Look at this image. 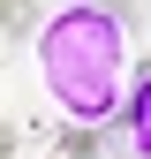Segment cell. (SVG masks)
Returning a JSON list of instances; mask_svg holds the SVG:
<instances>
[{
    "instance_id": "1",
    "label": "cell",
    "mask_w": 151,
    "mask_h": 159,
    "mask_svg": "<svg viewBox=\"0 0 151 159\" xmlns=\"http://www.w3.org/2000/svg\"><path fill=\"white\" fill-rule=\"evenodd\" d=\"M38 76L76 129H106L128 98V23H113L91 0H68L38 23Z\"/></svg>"
},
{
    "instance_id": "2",
    "label": "cell",
    "mask_w": 151,
    "mask_h": 159,
    "mask_svg": "<svg viewBox=\"0 0 151 159\" xmlns=\"http://www.w3.org/2000/svg\"><path fill=\"white\" fill-rule=\"evenodd\" d=\"M121 136L136 144V159H151V68L128 84V98H121Z\"/></svg>"
},
{
    "instance_id": "3",
    "label": "cell",
    "mask_w": 151,
    "mask_h": 159,
    "mask_svg": "<svg viewBox=\"0 0 151 159\" xmlns=\"http://www.w3.org/2000/svg\"><path fill=\"white\" fill-rule=\"evenodd\" d=\"M30 15H38V0H0V30H23Z\"/></svg>"
},
{
    "instance_id": "4",
    "label": "cell",
    "mask_w": 151,
    "mask_h": 159,
    "mask_svg": "<svg viewBox=\"0 0 151 159\" xmlns=\"http://www.w3.org/2000/svg\"><path fill=\"white\" fill-rule=\"evenodd\" d=\"M15 152V121H0V159H8Z\"/></svg>"
}]
</instances>
